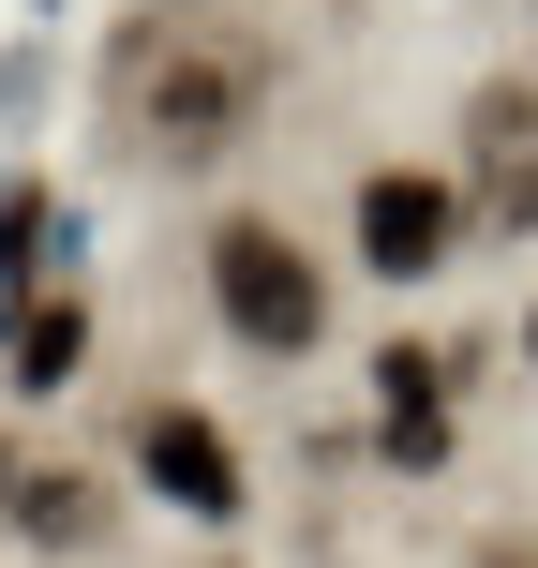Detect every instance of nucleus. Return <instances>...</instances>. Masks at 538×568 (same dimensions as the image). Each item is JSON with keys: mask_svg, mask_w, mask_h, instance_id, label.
<instances>
[{"mask_svg": "<svg viewBox=\"0 0 538 568\" xmlns=\"http://www.w3.org/2000/svg\"><path fill=\"white\" fill-rule=\"evenodd\" d=\"M135 464H150V494H165V509H195V524H225V509H240V449L195 419V404H150Z\"/></svg>", "mask_w": 538, "mask_h": 568, "instance_id": "39448f33", "label": "nucleus"}, {"mask_svg": "<svg viewBox=\"0 0 538 568\" xmlns=\"http://www.w3.org/2000/svg\"><path fill=\"white\" fill-rule=\"evenodd\" d=\"M464 165H479V210L494 225H538V90H479L464 105Z\"/></svg>", "mask_w": 538, "mask_h": 568, "instance_id": "20e7f679", "label": "nucleus"}, {"mask_svg": "<svg viewBox=\"0 0 538 568\" xmlns=\"http://www.w3.org/2000/svg\"><path fill=\"white\" fill-rule=\"evenodd\" d=\"M16 524H30L45 554H75V539H105V494H90V479H30V494H16Z\"/></svg>", "mask_w": 538, "mask_h": 568, "instance_id": "423d86ee", "label": "nucleus"}, {"mask_svg": "<svg viewBox=\"0 0 538 568\" xmlns=\"http://www.w3.org/2000/svg\"><path fill=\"white\" fill-rule=\"evenodd\" d=\"M255 120V45H135V135L150 150H225Z\"/></svg>", "mask_w": 538, "mask_h": 568, "instance_id": "f03ea898", "label": "nucleus"}, {"mask_svg": "<svg viewBox=\"0 0 538 568\" xmlns=\"http://www.w3.org/2000/svg\"><path fill=\"white\" fill-rule=\"evenodd\" d=\"M509 568H524V554H509Z\"/></svg>", "mask_w": 538, "mask_h": 568, "instance_id": "0eeeda50", "label": "nucleus"}, {"mask_svg": "<svg viewBox=\"0 0 538 568\" xmlns=\"http://www.w3.org/2000/svg\"><path fill=\"white\" fill-rule=\"evenodd\" d=\"M449 240H464V195H449V180H419V165H374L359 180V255L389 270V284L449 270Z\"/></svg>", "mask_w": 538, "mask_h": 568, "instance_id": "7ed1b4c3", "label": "nucleus"}, {"mask_svg": "<svg viewBox=\"0 0 538 568\" xmlns=\"http://www.w3.org/2000/svg\"><path fill=\"white\" fill-rule=\"evenodd\" d=\"M524 344H538V329H524Z\"/></svg>", "mask_w": 538, "mask_h": 568, "instance_id": "6e6552de", "label": "nucleus"}, {"mask_svg": "<svg viewBox=\"0 0 538 568\" xmlns=\"http://www.w3.org/2000/svg\"><path fill=\"white\" fill-rule=\"evenodd\" d=\"M210 300H225V329L270 344V359H300V344L329 329V284H314V255L284 225H225L210 240Z\"/></svg>", "mask_w": 538, "mask_h": 568, "instance_id": "f257e3e1", "label": "nucleus"}]
</instances>
